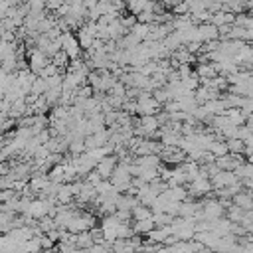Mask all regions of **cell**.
Instances as JSON below:
<instances>
[{
    "mask_svg": "<svg viewBox=\"0 0 253 253\" xmlns=\"http://www.w3.org/2000/svg\"><path fill=\"white\" fill-rule=\"evenodd\" d=\"M55 251H57V249H42L40 253H55Z\"/></svg>",
    "mask_w": 253,
    "mask_h": 253,
    "instance_id": "7c38bea8",
    "label": "cell"
},
{
    "mask_svg": "<svg viewBox=\"0 0 253 253\" xmlns=\"http://www.w3.org/2000/svg\"><path fill=\"white\" fill-rule=\"evenodd\" d=\"M231 202H233V206L241 208L243 211L253 210V198H251V192H239Z\"/></svg>",
    "mask_w": 253,
    "mask_h": 253,
    "instance_id": "277c9868",
    "label": "cell"
},
{
    "mask_svg": "<svg viewBox=\"0 0 253 253\" xmlns=\"http://www.w3.org/2000/svg\"><path fill=\"white\" fill-rule=\"evenodd\" d=\"M227 142V148H229V152L231 154H245V142L243 140H239V138H231V140H225Z\"/></svg>",
    "mask_w": 253,
    "mask_h": 253,
    "instance_id": "9c48e42d",
    "label": "cell"
},
{
    "mask_svg": "<svg viewBox=\"0 0 253 253\" xmlns=\"http://www.w3.org/2000/svg\"><path fill=\"white\" fill-rule=\"evenodd\" d=\"M213 192V186H211V180L210 178H196L194 182H190V188H188V196L190 198H206Z\"/></svg>",
    "mask_w": 253,
    "mask_h": 253,
    "instance_id": "7a4b0ae2",
    "label": "cell"
},
{
    "mask_svg": "<svg viewBox=\"0 0 253 253\" xmlns=\"http://www.w3.org/2000/svg\"><path fill=\"white\" fill-rule=\"evenodd\" d=\"M117 166H119V158L115 154H111V156H105L103 160H99L97 166H95V170H97V174L103 180H111L113 178V172L117 170Z\"/></svg>",
    "mask_w": 253,
    "mask_h": 253,
    "instance_id": "3957f363",
    "label": "cell"
},
{
    "mask_svg": "<svg viewBox=\"0 0 253 253\" xmlns=\"http://www.w3.org/2000/svg\"><path fill=\"white\" fill-rule=\"evenodd\" d=\"M208 152H210L213 158H221V156L229 154V148H227V142H225L223 138H217V140L211 142V146L208 148Z\"/></svg>",
    "mask_w": 253,
    "mask_h": 253,
    "instance_id": "5b68a950",
    "label": "cell"
},
{
    "mask_svg": "<svg viewBox=\"0 0 253 253\" xmlns=\"http://www.w3.org/2000/svg\"><path fill=\"white\" fill-rule=\"evenodd\" d=\"M136 109H138V115H140V117H156L162 107H160L158 101L152 97V93L142 91V93L138 95V99H136Z\"/></svg>",
    "mask_w": 253,
    "mask_h": 253,
    "instance_id": "6da1fadb",
    "label": "cell"
},
{
    "mask_svg": "<svg viewBox=\"0 0 253 253\" xmlns=\"http://www.w3.org/2000/svg\"><path fill=\"white\" fill-rule=\"evenodd\" d=\"M40 243H42V249H55V247H53L55 241H51L47 235H42V237H40Z\"/></svg>",
    "mask_w": 253,
    "mask_h": 253,
    "instance_id": "8fae6325",
    "label": "cell"
},
{
    "mask_svg": "<svg viewBox=\"0 0 253 253\" xmlns=\"http://www.w3.org/2000/svg\"><path fill=\"white\" fill-rule=\"evenodd\" d=\"M132 229L136 235H148L152 229H156L152 219H142V221H132Z\"/></svg>",
    "mask_w": 253,
    "mask_h": 253,
    "instance_id": "8992f818",
    "label": "cell"
},
{
    "mask_svg": "<svg viewBox=\"0 0 253 253\" xmlns=\"http://www.w3.org/2000/svg\"><path fill=\"white\" fill-rule=\"evenodd\" d=\"M83 180H85V182H87L89 186H93V188H97V186H99V184L103 182V178H101V176L97 174V170H93V172H89V174H87V176H85Z\"/></svg>",
    "mask_w": 253,
    "mask_h": 253,
    "instance_id": "30bf717a",
    "label": "cell"
},
{
    "mask_svg": "<svg viewBox=\"0 0 253 253\" xmlns=\"http://www.w3.org/2000/svg\"><path fill=\"white\" fill-rule=\"evenodd\" d=\"M225 117H227L235 126H243V125L247 123V117L243 115L241 109H227V111H225Z\"/></svg>",
    "mask_w": 253,
    "mask_h": 253,
    "instance_id": "52a82bcc",
    "label": "cell"
},
{
    "mask_svg": "<svg viewBox=\"0 0 253 253\" xmlns=\"http://www.w3.org/2000/svg\"><path fill=\"white\" fill-rule=\"evenodd\" d=\"M132 221H142V219H152V210L146 208V206H134L132 208Z\"/></svg>",
    "mask_w": 253,
    "mask_h": 253,
    "instance_id": "ba28073f",
    "label": "cell"
}]
</instances>
